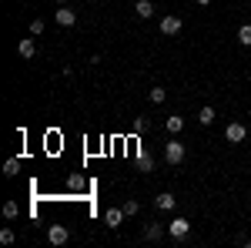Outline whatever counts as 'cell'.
<instances>
[{"mask_svg":"<svg viewBox=\"0 0 251 248\" xmlns=\"http://www.w3.org/2000/svg\"><path fill=\"white\" fill-rule=\"evenodd\" d=\"M67 238H71V231L64 228V225H50L47 228V242L50 245H67Z\"/></svg>","mask_w":251,"mask_h":248,"instance_id":"6","label":"cell"},{"mask_svg":"<svg viewBox=\"0 0 251 248\" xmlns=\"http://www.w3.org/2000/svg\"><path fill=\"white\" fill-rule=\"evenodd\" d=\"M194 3H201V7H208V3H211V0H194Z\"/></svg>","mask_w":251,"mask_h":248,"instance_id":"24","label":"cell"},{"mask_svg":"<svg viewBox=\"0 0 251 248\" xmlns=\"http://www.w3.org/2000/svg\"><path fill=\"white\" fill-rule=\"evenodd\" d=\"M148 128H151V121H148V117H134V134H144Z\"/></svg>","mask_w":251,"mask_h":248,"instance_id":"21","label":"cell"},{"mask_svg":"<svg viewBox=\"0 0 251 248\" xmlns=\"http://www.w3.org/2000/svg\"><path fill=\"white\" fill-rule=\"evenodd\" d=\"M154 205H157V208H161V211H171L174 205H177V198H174L171 191H161V194H157V198H154Z\"/></svg>","mask_w":251,"mask_h":248,"instance_id":"11","label":"cell"},{"mask_svg":"<svg viewBox=\"0 0 251 248\" xmlns=\"http://www.w3.org/2000/svg\"><path fill=\"white\" fill-rule=\"evenodd\" d=\"M134 14L141 20H151V17H154V3H151V0H137V3H134Z\"/></svg>","mask_w":251,"mask_h":248,"instance_id":"10","label":"cell"},{"mask_svg":"<svg viewBox=\"0 0 251 248\" xmlns=\"http://www.w3.org/2000/svg\"><path fill=\"white\" fill-rule=\"evenodd\" d=\"M148 101H151V104H164V101H168V91H164V87H151V91H148Z\"/></svg>","mask_w":251,"mask_h":248,"instance_id":"15","label":"cell"},{"mask_svg":"<svg viewBox=\"0 0 251 248\" xmlns=\"http://www.w3.org/2000/svg\"><path fill=\"white\" fill-rule=\"evenodd\" d=\"M134 165H137V171H141V174L154 171V158H151L148 151H141V154H137V161H134Z\"/></svg>","mask_w":251,"mask_h":248,"instance_id":"12","label":"cell"},{"mask_svg":"<svg viewBox=\"0 0 251 248\" xmlns=\"http://www.w3.org/2000/svg\"><path fill=\"white\" fill-rule=\"evenodd\" d=\"M124 218H127V215H124V208H107V211H104V225H107L111 231L121 228V225H124Z\"/></svg>","mask_w":251,"mask_h":248,"instance_id":"5","label":"cell"},{"mask_svg":"<svg viewBox=\"0 0 251 248\" xmlns=\"http://www.w3.org/2000/svg\"><path fill=\"white\" fill-rule=\"evenodd\" d=\"M164 235H168V225H157V221H151L148 228L141 231V238H144V242H161Z\"/></svg>","mask_w":251,"mask_h":248,"instance_id":"7","label":"cell"},{"mask_svg":"<svg viewBox=\"0 0 251 248\" xmlns=\"http://www.w3.org/2000/svg\"><path fill=\"white\" fill-rule=\"evenodd\" d=\"M238 44L241 47H251V24H241L238 27Z\"/></svg>","mask_w":251,"mask_h":248,"instance_id":"16","label":"cell"},{"mask_svg":"<svg viewBox=\"0 0 251 248\" xmlns=\"http://www.w3.org/2000/svg\"><path fill=\"white\" fill-rule=\"evenodd\" d=\"M188 231H191V221H188V218H171V221H168V235H171L174 242H184Z\"/></svg>","mask_w":251,"mask_h":248,"instance_id":"2","label":"cell"},{"mask_svg":"<svg viewBox=\"0 0 251 248\" xmlns=\"http://www.w3.org/2000/svg\"><path fill=\"white\" fill-rule=\"evenodd\" d=\"M214 117H218V114H214V108H211V104H204V108L198 111V121H201L204 128H211V124H214Z\"/></svg>","mask_w":251,"mask_h":248,"instance_id":"14","label":"cell"},{"mask_svg":"<svg viewBox=\"0 0 251 248\" xmlns=\"http://www.w3.org/2000/svg\"><path fill=\"white\" fill-rule=\"evenodd\" d=\"M164 128H168V134H181V131H184V117H181V114H168Z\"/></svg>","mask_w":251,"mask_h":248,"instance_id":"13","label":"cell"},{"mask_svg":"<svg viewBox=\"0 0 251 248\" xmlns=\"http://www.w3.org/2000/svg\"><path fill=\"white\" fill-rule=\"evenodd\" d=\"M161 34L164 37H177L181 34V17H161Z\"/></svg>","mask_w":251,"mask_h":248,"instance_id":"8","label":"cell"},{"mask_svg":"<svg viewBox=\"0 0 251 248\" xmlns=\"http://www.w3.org/2000/svg\"><path fill=\"white\" fill-rule=\"evenodd\" d=\"M67 188H71V191H84V188H87V181H84L80 174H71V178H67Z\"/></svg>","mask_w":251,"mask_h":248,"instance_id":"18","label":"cell"},{"mask_svg":"<svg viewBox=\"0 0 251 248\" xmlns=\"http://www.w3.org/2000/svg\"><path fill=\"white\" fill-rule=\"evenodd\" d=\"M44 30H47V24H44V20H30V34H34V37H40Z\"/></svg>","mask_w":251,"mask_h":248,"instance_id":"22","label":"cell"},{"mask_svg":"<svg viewBox=\"0 0 251 248\" xmlns=\"http://www.w3.org/2000/svg\"><path fill=\"white\" fill-rule=\"evenodd\" d=\"M121 208H124V215H127V218H134L137 211H141V201H134V198H131V201H124Z\"/></svg>","mask_w":251,"mask_h":248,"instance_id":"20","label":"cell"},{"mask_svg":"<svg viewBox=\"0 0 251 248\" xmlns=\"http://www.w3.org/2000/svg\"><path fill=\"white\" fill-rule=\"evenodd\" d=\"M17 215H20V205H17V201H7V205H3V218H7V221H14Z\"/></svg>","mask_w":251,"mask_h":248,"instance_id":"17","label":"cell"},{"mask_svg":"<svg viewBox=\"0 0 251 248\" xmlns=\"http://www.w3.org/2000/svg\"><path fill=\"white\" fill-rule=\"evenodd\" d=\"M57 3H67V0H57Z\"/></svg>","mask_w":251,"mask_h":248,"instance_id":"25","label":"cell"},{"mask_svg":"<svg viewBox=\"0 0 251 248\" xmlns=\"http://www.w3.org/2000/svg\"><path fill=\"white\" fill-rule=\"evenodd\" d=\"M0 245H14V231L10 228H0Z\"/></svg>","mask_w":251,"mask_h":248,"instance_id":"23","label":"cell"},{"mask_svg":"<svg viewBox=\"0 0 251 248\" xmlns=\"http://www.w3.org/2000/svg\"><path fill=\"white\" fill-rule=\"evenodd\" d=\"M17 54H20L24 60H30V57H34V54H37V44H34V37H20Z\"/></svg>","mask_w":251,"mask_h":248,"instance_id":"9","label":"cell"},{"mask_svg":"<svg viewBox=\"0 0 251 248\" xmlns=\"http://www.w3.org/2000/svg\"><path fill=\"white\" fill-rule=\"evenodd\" d=\"M17 171H20V161H17V158H7V165H3V174H7V178H14Z\"/></svg>","mask_w":251,"mask_h":248,"instance_id":"19","label":"cell"},{"mask_svg":"<svg viewBox=\"0 0 251 248\" xmlns=\"http://www.w3.org/2000/svg\"><path fill=\"white\" fill-rule=\"evenodd\" d=\"M225 138H228V141H231V144H241V141H245V138H248V128H245V124H241V121H231V124H228V128H225Z\"/></svg>","mask_w":251,"mask_h":248,"instance_id":"4","label":"cell"},{"mask_svg":"<svg viewBox=\"0 0 251 248\" xmlns=\"http://www.w3.org/2000/svg\"><path fill=\"white\" fill-rule=\"evenodd\" d=\"M184 154H188V151H184V144H181L177 138H171V141L164 144V161H168V165H181Z\"/></svg>","mask_w":251,"mask_h":248,"instance_id":"1","label":"cell"},{"mask_svg":"<svg viewBox=\"0 0 251 248\" xmlns=\"http://www.w3.org/2000/svg\"><path fill=\"white\" fill-rule=\"evenodd\" d=\"M54 20H57L60 27H74V24H77V10L67 7V3H60L57 10H54Z\"/></svg>","mask_w":251,"mask_h":248,"instance_id":"3","label":"cell"}]
</instances>
